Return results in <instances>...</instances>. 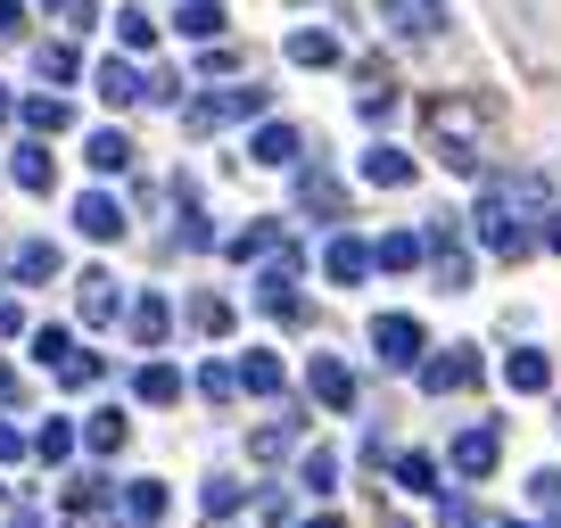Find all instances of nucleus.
<instances>
[{
    "instance_id": "f257e3e1",
    "label": "nucleus",
    "mask_w": 561,
    "mask_h": 528,
    "mask_svg": "<svg viewBox=\"0 0 561 528\" xmlns=\"http://www.w3.org/2000/svg\"><path fill=\"white\" fill-rule=\"evenodd\" d=\"M430 141H438V158L446 165H462L471 174L479 165V141H488V100H430Z\"/></svg>"
},
{
    "instance_id": "f03ea898",
    "label": "nucleus",
    "mask_w": 561,
    "mask_h": 528,
    "mask_svg": "<svg viewBox=\"0 0 561 528\" xmlns=\"http://www.w3.org/2000/svg\"><path fill=\"white\" fill-rule=\"evenodd\" d=\"M34 364L58 371V388H91V380H100V355L75 347L67 331H34Z\"/></svg>"
},
{
    "instance_id": "7ed1b4c3",
    "label": "nucleus",
    "mask_w": 561,
    "mask_h": 528,
    "mask_svg": "<svg viewBox=\"0 0 561 528\" xmlns=\"http://www.w3.org/2000/svg\"><path fill=\"white\" fill-rule=\"evenodd\" d=\"M256 107H264V83H231V91L191 100V107H182V124H191V133H215V124H240V116H256Z\"/></svg>"
},
{
    "instance_id": "20e7f679",
    "label": "nucleus",
    "mask_w": 561,
    "mask_h": 528,
    "mask_svg": "<svg viewBox=\"0 0 561 528\" xmlns=\"http://www.w3.org/2000/svg\"><path fill=\"white\" fill-rule=\"evenodd\" d=\"M471 231H479V240L495 248V256H528V231H520V207H512L504 191H488V198H479Z\"/></svg>"
},
{
    "instance_id": "39448f33",
    "label": "nucleus",
    "mask_w": 561,
    "mask_h": 528,
    "mask_svg": "<svg viewBox=\"0 0 561 528\" xmlns=\"http://www.w3.org/2000/svg\"><path fill=\"white\" fill-rule=\"evenodd\" d=\"M371 347H380V364H421V322L413 314H380V322H371Z\"/></svg>"
},
{
    "instance_id": "423d86ee",
    "label": "nucleus",
    "mask_w": 561,
    "mask_h": 528,
    "mask_svg": "<svg viewBox=\"0 0 561 528\" xmlns=\"http://www.w3.org/2000/svg\"><path fill=\"white\" fill-rule=\"evenodd\" d=\"M75 306H83V322H91V331H107V322L124 314V289H116V273H83V282H75Z\"/></svg>"
},
{
    "instance_id": "0eeeda50",
    "label": "nucleus",
    "mask_w": 561,
    "mask_h": 528,
    "mask_svg": "<svg viewBox=\"0 0 561 528\" xmlns=\"http://www.w3.org/2000/svg\"><path fill=\"white\" fill-rule=\"evenodd\" d=\"M306 388H314V397H322V405H331V413H347V405H355V371L339 364V355H314V371H306Z\"/></svg>"
},
{
    "instance_id": "6e6552de",
    "label": "nucleus",
    "mask_w": 561,
    "mask_h": 528,
    "mask_svg": "<svg viewBox=\"0 0 561 528\" xmlns=\"http://www.w3.org/2000/svg\"><path fill=\"white\" fill-rule=\"evenodd\" d=\"M471 380H479V355H471V347L430 355V364H421V388H438V397H446V388H471Z\"/></svg>"
},
{
    "instance_id": "1a4fd4ad",
    "label": "nucleus",
    "mask_w": 561,
    "mask_h": 528,
    "mask_svg": "<svg viewBox=\"0 0 561 528\" xmlns=\"http://www.w3.org/2000/svg\"><path fill=\"white\" fill-rule=\"evenodd\" d=\"M75 223H83V240H116V231H124V207H116L107 191H83V198H75Z\"/></svg>"
},
{
    "instance_id": "9d476101",
    "label": "nucleus",
    "mask_w": 561,
    "mask_h": 528,
    "mask_svg": "<svg viewBox=\"0 0 561 528\" xmlns=\"http://www.w3.org/2000/svg\"><path fill=\"white\" fill-rule=\"evenodd\" d=\"M100 100H107V107L149 100V74H140V67H124V58H107V67H100Z\"/></svg>"
},
{
    "instance_id": "9b49d317",
    "label": "nucleus",
    "mask_w": 561,
    "mask_h": 528,
    "mask_svg": "<svg viewBox=\"0 0 561 528\" xmlns=\"http://www.w3.org/2000/svg\"><path fill=\"white\" fill-rule=\"evenodd\" d=\"M9 273H18L25 289H42V282H58V248L50 240H25L18 256H9Z\"/></svg>"
},
{
    "instance_id": "f8f14e48",
    "label": "nucleus",
    "mask_w": 561,
    "mask_h": 528,
    "mask_svg": "<svg viewBox=\"0 0 561 528\" xmlns=\"http://www.w3.org/2000/svg\"><path fill=\"white\" fill-rule=\"evenodd\" d=\"M18 116H25V133H67L75 107L58 100V91H34V100H18Z\"/></svg>"
},
{
    "instance_id": "ddd939ff",
    "label": "nucleus",
    "mask_w": 561,
    "mask_h": 528,
    "mask_svg": "<svg viewBox=\"0 0 561 528\" xmlns=\"http://www.w3.org/2000/svg\"><path fill=\"white\" fill-rule=\"evenodd\" d=\"M380 18L397 25V34H430V25L446 18V0H380Z\"/></svg>"
},
{
    "instance_id": "4468645a",
    "label": "nucleus",
    "mask_w": 561,
    "mask_h": 528,
    "mask_svg": "<svg viewBox=\"0 0 561 528\" xmlns=\"http://www.w3.org/2000/svg\"><path fill=\"white\" fill-rule=\"evenodd\" d=\"M455 471L462 479H488L495 471V429H462V438H455Z\"/></svg>"
},
{
    "instance_id": "2eb2a0df",
    "label": "nucleus",
    "mask_w": 561,
    "mask_h": 528,
    "mask_svg": "<svg viewBox=\"0 0 561 528\" xmlns=\"http://www.w3.org/2000/svg\"><path fill=\"white\" fill-rule=\"evenodd\" d=\"M430 248H438V289H462V282H471V256H462V248H455V231H430Z\"/></svg>"
},
{
    "instance_id": "dca6fc26",
    "label": "nucleus",
    "mask_w": 561,
    "mask_h": 528,
    "mask_svg": "<svg viewBox=\"0 0 561 528\" xmlns=\"http://www.w3.org/2000/svg\"><path fill=\"white\" fill-rule=\"evenodd\" d=\"M322 264H331V282H364V273H371V248L364 240H331V256H322Z\"/></svg>"
},
{
    "instance_id": "f3484780",
    "label": "nucleus",
    "mask_w": 561,
    "mask_h": 528,
    "mask_svg": "<svg viewBox=\"0 0 561 528\" xmlns=\"http://www.w3.org/2000/svg\"><path fill=\"white\" fill-rule=\"evenodd\" d=\"M165 331H174V306H165V298H140L133 306V338H140V347H158Z\"/></svg>"
},
{
    "instance_id": "a211bd4d",
    "label": "nucleus",
    "mask_w": 561,
    "mask_h": 528,
    "mask_svg": "<svg viewBox=\"0 0 561 528\" xmlns=\"http://www.w3.org/2000/svg\"><path fill=\"white\" fill-rule=\"evenodd\" d=\"M174 25H182V34H198V42H207V34H224V0H182V9H174Z\"/></svg>"
},
{
    "instance_id": "6ab92c4d",
    "label": "nucleus",
    "mask_w": 561,
    "mask_h": 528,
    "mask_svg": "<svg viewBox=\"0 0 561 528\" xmlns=\"http://www.w3.org/2000/svg\"><path fill=\"white\" fill-rule=\"evenodd\" d=\"M298 207L306 215H339V182L322 174V165H314V174H298Z\"/></svg>"
},
{
    "instance_id": "aec40b11",
    "label": "nucleus",
    "mask_w": 561,
    "mask_h": 528,
    "mask_svg": "<svg viewBox=\"0 0 561 528\" xmlns=\"http://www.w3.org/2000/svg\"><path fill=\"white\" fill-rule=\"evenodd\" d=\"M91 165H100V174H124V165H133V141H124L116 124H107V133H91Z\"/></svg>"
},
{
    "instance_id": "412c9836",
    "label": "nucleus",
    "mask_w": 561,
    "mask_h": 528,
    "mask_svg": "<svg viewBox=\"0 0 561 528\" xmlns=\"http://www.w3.org/2000/svg\"><path fill=\"white\" fill-rule=\"evenodd\" d=\"M364 174L380 182V191H397V182H413V158H404V149H371V158H364Z\"/></svg>"
},
{
    "instance_id": "4be33fe9",
    "label": "nucleus",
    "mask_w": 561,
    "mask_h": 528,
    "mask_svg": "<svg viewBox=\"0 0 561 528\" xmlns=\"http://www.w3.org/2000/svg\"><path fill=\"white\" fill-rule=\"evenodd\" d=\"M298 158V133H289V124H264L256 133V165H289Z\"/></svg>"
},
{
    "instance_id": "5701e85b",
    "label": "nucleus",
    "mask_w": 561,
    "mask_h": 528,
    "mask_svg": "<svg viewBox=\"0 0 561 528\" xmlns=\"http://www.w3.org/2000/svg\"><path fill=\"white\" fill-rule=\"evenodd\" d=\"M133 388L149 397V405H174V397H182V371H174V364H149V371H140Z\"/></svg>"
},
{
    "instance_id": "b1692460",
    "label": "nucleus",
    "mask_w": 561,
    "mask_h": 528,
    "mask_svg": "<svg viewBox=\"0 0 561 528\" xmlns=\"http://www.w3.org/2000/svg\"><path fill=\"white\" fill-rule=\"evenodd\" d=\"M504 380H512V388H545V380H553V364H545L537 347H520V355L504 364Z\"/></svg>"
},
{
    "instance_id": "393cba45",
    "label": "nucleus",
    "mask_w": 561,
    "mask_h": 528,
    "mask_svg": "<svg viewBox=\"0 0 561 528\" xmlns=\"http://www.w3.org/2000/svg\"><path fill=\"white\" fill-rule=\"evenodd\" d=\"M116 42H124V50H149V42H158L149 9H116Z\"/></svg>"
},
{
    "instance_id": "a878e982",
    "label": "nucleus",
    "mask_w": 561,
    "mask_h": 528,
    "mask_svg": "<svg viewBox=\"0 0 561 528\" xmlns=\"http://www.w3.org/2000/svg\"><path fill=\"white\" fill-rule=\"evenodd\" d=\"M124 512H133V520H158V512H165V487H158V479H133V487H124Z\"/></svg>"
},
{
    "instance_id": "bb28decb",
    "label": "nucleus",
    "mask_w": 561,
    "mask_h": 528,
    "mask_svg": "<svg viewBox=\"0 0 561 528\" xmlns=\"http://www.w3.org/2000/svg\"><path fill=\"white\" fill-rule=\"evenodd\" d=\"M18 182H25V191H50V182H58L50 149H18Z\"/></svg>"
},
{
    "instance_id": "cd10ccee",
    "label": "nucleus",
    "mask_w": 561,
    "mask_h": 528,
    "mask_svg": "<svg viewBox=\"0 0 561 528\" xmlns=\"http://www.w3.org/2000/svg\"><path fill=\"white\" fill-rule=\"evenodd\" d=\"M413 256H421V240H413V231H388V240L371 248V264H388V273H404Z\"/></svg>"
},
{
    "instance_id": "c85d7f7f",
    "label": "nucleus",
    "mask_w": 561,
    "mask_h": 528,
    "mask_svg": "<svg viewBox=\"0 0 561 528\" xmlns=\"http://www.w3.org/2000/svg\"><path fill=\"white\" fill-rule=\"evenodd\" d=\"M289 58H298V67H331L339 42H331V34H289Z\"/></svg>"
},
{
    "instance_id": "c756f323",
    "label": "nucleus",
    "mask_w": 561,
    "mask_h": 528,
    "mask_svg": "<svg viewBox=\"0 0 561 528\" xmlns=\"http://www.w3.org/2000/svg\"><path fill=\"white\" fill-rule=\"evenodd\" d=\"M34 455H42V462H67V455H75V429H67V422H42V429H34Z\"/></svg>"
},
{
    "instance_id": "7c9ffc66",
    "label": "nucleus",
    "mask_w": 561,
    "mask_h": 528,
    "mask_svg": "<svg viewBox=\"0 0 561 528\" xmlns=\"http://www.w3.org/2000/svg\"><path fill=\"white\" fill-rule=\"evenodd\" d=\"M34 67L50 74V83H67V74H75V42H42V50H34Z\"/></svg>"
},
{
    "instance_id": "2f4dec72",
    "label": "nucleus",
    "mask_w": 561,
    "mask_h": 528,
    "mask_svg": "<svg viewBox=\"0 0 561 528\" xmlns=\"http://www.w3.org/2000/svg\"><path fill=\"white\" fill-rule=\"evenodd\" d=\"M240 388H256V397H273V388H280V364H273V355H248V364H240Z\"/></svg>"
},
{
    "instance_id": "473e14b6",
    "label": "nucleus",
    "mask_w": 561,
    "mask_h": 528,
    "mask_svg": "<svg viewBox=\"0 0 561 528\" xmlns=\"http://www.w3.org/2000/svg\"><path fill=\"white\" fill-rule=\"evenodd\" d=\"M397 479H404L413 495H430V487H438V462H430V455H404V462H397Z\"/></svg>"
},
{
    "instance_id": "72a5a7b5",
    "label": "nucleus",
    "mask_w": 561,
    "mask_h": 528,
    "mask_svg": "<svg viewBox=\"0 0 561 528\" xmlns=\"http://www.w3.org/2000/svg\"><path fill=\"white\" fill-rule=\"evenodd\" d=\"M83 438H91V455H116V446H124V413H100Z\"/></svg>"
},
{
    "instance_id": "f704fd0d",
    "label": "nucleus",
    "mask_w": 561,
    "mask_h": 528,
    "mask_svg": "<svg viewBox=\"0 0 561 528\" xmlns=\"http://www.w3.org/2000/svg\"><path fill=\"white\" fill-rule=\"evenodd\" d=\"M298 429H306V422H264V429H256V446H248V455H280V446H298Z\"/></svg>"
},
{
    "instance_id": "c9c22d12",
    "label": "nucleus",
    "mask_w": 561,
    "mask_h": 528,
    "mask_svg": "<svg viewBox=\"0 0 561 528\" xmlns=\"http://www.w3.org/2000/svg\"><path fill=\"white\" fill-rule=\"evenodd\" d=\"M191 322H198V331H231V306L207 289V298H191Z\"/></svg>"
},
{
    "instance_id": "e433bc0d",
    "label": "nucleus",
    "mask_w": 561,
    "mask_h": 528,
    "mask_svg": "<svg viewBox=\"0 0 561 528\" xmlns=\"http://www.w3.org/2000/svg\"><path fill=\"white\" fill-rule=\"evenodd\" d=\"M298 479H306L314 495H331V487H339V455H306V471H298Z\"/></svg>"
},
{
    "instance_id": "4c0bfd02",
    "label": "nucleus",
    "mask_w": 561,
    "mask_h": 528,
    "mask_svg": "<svg viewBox=\"0 0 561 528\" xmlns=\"http://www.w3.org/2000/svg\"><path fill=\"white\" fill-rule=\"evenodd\" d=\"M198 388H207V397H215V405H224V397H231V388H240V371H231V364H207V371H198Z\"/></svg>"
},
{
    "instance_id": "58836bf2",
    "label": "nucleus",
    "mask_w": 561,
    "mask_h": 528,
    "mask_svg": "<svg viewBox=\"0 0 561 528\" xmlns=\"http://www.w3.org/2000/svg\"><path fill=\"white\" fill-rule=\"evenodd\" d=\"M231 504H240V487H231V479H207V512H215V520H224Z\"/></svg>"
},
{
    "instance_id": "ea45409f",
    "label": "nucleus",
    "mask_w": 561,
    "mask_h": 528,
    "mask_svg": "<svg viewBox=\"0 0 561 528\" xmlns=\"http://www.w3.org/2000/svg\"><path fill=\"white\" fill-rule=\"evenodd\" d=\"M528 495H537V504H561V471H537V479H528Z\"/></svg>"
},
{
    "instance_id": "a19ab883",
    "label": "nucleus",
    "mask_w": 561,
    "mask_h": 528,
    "mask_svg": "<svg viewBox=\"0 0 561 528\" xmlns=\"http://www.w3.org/2000/svg\"><path fill=\"white\" fill-rule=\"evenodd\" d=\"M0 34H9V42L25 34V9H18V0H0Z\"/></svg>"
},
{
    "instance_id": "79ce46f5",
    "label": "nucleus",
    "mask_w": 561,
    "mask_h": 528,
    "mask_svg": "<svg viewBox=\"0 0 561 528\" xmlns=\"http://www.w3.org/2000/svg\"><path fill=\"white\" fill-rule=\"evenodd\" d=\"M18 455H25V438H18L9 422H0V462H18Z\"/></svg>"
},
{
    "instance_id": "37998d69",
    "label": "nucleus",
    "mask_w": 561,
    "mask_h": 528,
    "mask_svg": "<svg viewBox=\"0 0 561 528\" xmlns=\"http://www.w3.org/2000/svg\"><path fill=\"white\" fill-rule=\"evenodd\" d=\"M9 397H18V371H9V364H0V405H9Z\"/></svg>"
},
{
    "instance_id": "c03bdc74",
    "label": "nucleus",
    "mask_w": 561,
    "mask_h": 528,
    "mask_svg": "<svg viewBox=\"0 0 561 528\" xmlns=\"http://www.w3.org/2000/svg\"><path fill=\"white\" fill-rule=\"evenodd\" d=\"M50 9H58V18H83V0H50Z\"/></svg>"
},
{
    "instance_id": "a18cd8bd",
    "label": "nucleus",
    "mask_w": 561,
    "mask_h": 528,
    "mask_svg": "<svg viewBox=\"0 0 561 528\" xmlns=\"http://www.w3.org/2000/svg\"><path fill=\"white\" fill-rule=\"evenodd\" d=\"M545 248H561V215H553V223H545Z\"/></svg>"
},
{
    "instance_id": "49530a36",
    "label": "nucleus",
    "mask_w": 561,
    "mask_h": 528,
    "mask_svg": "<svg viewBox=\"0 0 561 528\" xmlns=\"http://www.w3.org/2000/svg\"><path fill=\"white\" fill-rule=\"evenodd\" d=\"M298 528H339V520H331V512H322V520H298Z\"/></svg>"
},
{
    "instance_id": "de8ad7c7",
    "label": "nucleus",
    "mask_w": 561,
    "mask_h": 528,
    "mask_svg": "<svg viewBox=\"0 0 561 528\" xmlns=\"http://www.w3.org/2000/svg\"><path fill=\"white\" fill-rule=\"evenodd\" d=\"M0 116H18V100H9V91H0Z\"/></svg>"
},
{
    "instance_id": "09e8293b",
    "label": "nucleus",
    "mask_w": 561,
    "mask_h": 528,
    "mask_svg": "<svg viewBox=\"0 0 561 528\" xmlns=\"http://www.w3.org/2000/svg\"><path fill=\"white\" fill-rule=\"evenodd\" d=\"M504 528H520V520H504Z\"/></svg>"
}]
</instances>
